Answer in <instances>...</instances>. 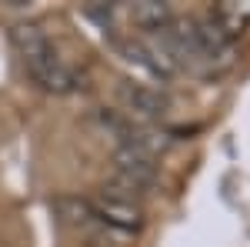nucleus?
I'll return each instance as SVG.
<instances>
[{"label": "nucleus", "mask_w": 250, "mask_h": 247, "mask_svg": "<svg viewBox=\"0 0 250 247\" xmlns=\"http://www.w3.org/2000/svg\"><path fill=\"white\" fill-rule=\"evenodd\" d=\"M10 44H14V50L20 54L30 80L37 84L40 90H47V94H67V90L77 87V74L57 57L54 44H50L47 30L40 23H34V20L14 23L10 27Z\"/></svg>", "instance_id": "1"}, {"label": "nucleus", "mask_w": 250, "mask_h": 247, "mask_svg": "<svg viewBox=\"0 0 250 247\" xmlns=\"http://www.w3.org/2000/svg\"><path fill=\"white\" fill-rule=\"evenodd\" d=\"M117 97H120V107L127 111L130 117L144 120V124H154L170 111V97L164 94L160 87L147 84V80H124L117 87Z\"/></svg>", "instance_id": "2"}, {"label": "nucleus", "mask_w": 250, "mask_h": 247, "mask_svg": "<svg viewBox=\"0 0 250 247\" xmlns=\"http://www.w3.org/2000/svg\"><path fill=\"white\" fill-rule=\"evenodd\" d=\"M193 40H197V64L210 70H224L233 64V40L224 37V30L210 17L193 20Z\"/></svg>", "instance_id": "3"}, {"label": "nucleus", "mask_w": 250, "mask_h": 247, "mask_svg": "<svg viewBox=\"0 0 250 247\" xmlns=\"http://www.w3.org/2000/svg\"><path fill=\"white\" fill-rule=\"evenodd\" d=\"M90 207H94V217L100 221V224H110V227H117V230H137L140 224H144L140 204L130 201V197H117V194H110V190L100 194V197H94Z\"/></svg>", "instance_id": "4"}, {"label": "nucleus", "mask_w": 250, "mask_h": 247, "mask_svg": "<svg viewBox=\"0 0 250 247\" xmlns=\"http://www.w3.org/2000/svg\"><path fill=\"white\" fill-rule=\"evenodd\" d=\"M210 20L224 30V37L237 40L250 27V0H220V3H213Z\"/></svg>", "instance_id": "5"}, {"label": "nucleus", "mask_w": 250, "mask_h": 247, "mask_svg": "<svg viewBox=\"0 0 250 247\" xmlns=\"http://www.w3.org/2000/svg\"><path fill=\"white\" fill-rule=\"evenodd\" d=\"M127 14H130V20H134L140 30H150V34L164 30L173 20L170 3H164V0H137V3L127 7Z\"/></svg>", "instance_id": "6"}, {"label": "nucleus", "mask_w": 250, "mask_h": 247, "mask_svg": "<svg viewBox=\"0 0 250 247\" xmlns=\"http://www.w3.org/2000/svg\"><path fill=\"white\" fill-rule=\"evenodd\" d=\"M57 210L63 214V221L74 224V227H87V224H94V221H97L90 201H80V197H60Z\"/></svg>", "instance_id": "7"}]
</instances>
